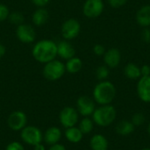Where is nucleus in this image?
<instances>
[{
	"label": "nucleus",
	"instance_id": "nucleus-36",
	"mask_svg": "<svg viewBox=\"0 0 150 150\" xmlns=\"http://www.w3.org/2000/svg\"><path fill=\"white\" fill-rule=\"evenodd\" d=\"M33 150H47V149H46L45 146H44V145L42 144V142H41V143H40V144H37V145L33 146Z\"/></svg>",
	"mask_w": 150,
	"mask_h": 150
},
{
	"label": "nucleus",
	"instance_id": "nucleus-21",
	"mask_svg": "<svg viewBox=\"0 0 150 150\" xmlns=\"http://www.w3.org/2000/svg\"><path fill=\"white\" fill-rule=\"evenodd\" d=\"M124 74L128 79L131 80H137V79L139 80L142 77L141 68L133 62H129L125 66Z\"/></svg>",
	"mask_w": 150,
	"mask_h": 150
},
{
	"label": "nucleus",
	"instance_id": "nucleus-27",
	"mask_svg": "<svg viewBox=\"0 0 150 150\" xmlns=\"http://www.w3.org/2000/svg\"><path fill=\"white\" fill-rule=\"evenodd\" d=\"M10 12L11 11L9 8L7 7V5L0 3V22H4L6 19H8Z\"/></svg>",
	"mask_w": 150,
	"mask_h": 150
},
{
	"label": "nucleus",
	"instance_id": "nucleus-6",
	"mask_svg": "<svg viewBox=\"0 0 150 150\" xmlns=\"http://www.w3.org/2000/svg\"><path fill=\"white\" fill-rule=\"evenodd\" d=\"M81 32V24L74 18L66 19L61 27V33L64 40H71L76 39Z\"/></svg>",
	"mask_w": 150,
	"mask_h": 150
},
{
	"label": "nucleus",
	"instance_id": "nucleus-5",
	"mask_svg": "<svg viewBox=\"0 0 150 150\" xmlns=\"http://www.w3.org/2000/svg\"><path fill=\"white\" fill-rule=\"evenodd\" d=\"M20 137L24 143L32 147L41 143L43 141V134L41 130L34 126H25L20 131Z\"/></svg>",
	"mask_w": 150,
	"mask_h": 150
},
{
	"label": "nucleus",
	"instance_id": "nucleus-33",
	"mask_svg": "<svg viewBox=\"0 0 150 150\" xmlns=\"http://www.w3.org/2000/svg\"><path fill=\"white\" fill-rule=\"evenodd\" d=\"M31 1L38 8L39 7H45L50 2V0H31Z\"/></svg>",
	"mask_w": 150,
	"mask_h": 150
},
{
	"label": "nucleus",
	"instance_id": "nucleus-28",
	"mask_svg": "<svg viewBox=\"0 0 150 150\" xmlns=\"http://www.w3.org/2000/svg\"><path fill=\"white\" fill-rule=\"evenodd\" d=\"M5 150H25V148L19 142H11L6 146Z\"/></svg>",
	"mask_w": 150,
	"mask_h": 150
},
{
	"label": "nucleus",
	"instance_id": "nucleus-13",
	"mask_svg": "<svg viewBox=\"0 0 150 150\" xmlns=\"http://www.w3.org/2000/svg\"><path fill=\"white\" fill-rule=\"evenodd\" d=\"M57 44V56L63 60H69L76 56V49L74 46L69 42V40H62Z\"/></svg>",
	"mask_w": 150,
	"mask_h": 150
},
{
	"label": "nucleus",
	"instance_id": "nucleus-17",
	"mask_svg": "<svg viewBox=\"0 0 150 150\" xmlns=\"http://www.w3.org/2000/svg\"><path fill=\"white\" fill-rule=\"evenodd\" d=\"M90 147L91 150H108L109 142L103 134H94L90 141Z\"/></svg>",
	"mask_w": 150,
	"mask_h": 150
},
{
	"label": "nucleus",
	"instance_id": "nucleus-32",
	"mask_svg": "<svg viewBox=\"0 0 150 150\" xmlns=\"http://www.w3.org/2000/svg\"><path fill=\"white\" fill-rule=\"evenodd\" d=\"M141 74L142 76H150V65L145 64L141 67Z\"/></svg>",
	"mask_w": 150,
	"mask_h": 150
},
{
	"label": "nucleus",
	"instance_id": "nucleus-1",
	"mask_svg": "<svg viewBox=\"0 0 150 150\" xmlns=\"http://www.w3.org/2000/svg\"><path fill=\"white\" fill-rule=\"evenodd\" d=\"M32 55L35 61L45 64L57 56V44L52 40H41L37 41L32 49Z\"/></svg>",
	"mask_w": 150,
	"mask_h": 150
},
{
	"label": "nucleus",
	"instance_id": "nucleus-9",
	"mask_svg": "<svg viewBox=\"0 0 150 150\" xmlns=\"http://www.w3.org/2000/svg\"><path fill=\"white\" fill-rule=\"evenodd\" d=\"M16 36L20 42L24 44H30L34 42L36 39V32L31 25L23 23L17 26Z\"/></svg>",
	"mask_w": 150,
	"mask_h": 150
},
{
	"label": "nucleus",
	"instance_id": "nucleus-14",
	"mask_svg": "<svg viewBox=\"0 0 150 150\" xmlns=\"http://www.w3.org/2000/svg\"><path fill=\"white\" fill-rule=\"evenodd\" d=\"M103 57H104L105 65H106L109 69L117 68L121 61L120 51L116 47H112L106 50Z\"/></svg>",
	"mask_w": 150,
	"mask_h": 150
},
{
	"label": "nucleus",
	"instance_id": "nucleus-16",
	"mask_svg": "<svg viewBox=\"0 0 150 150\" xmlns=\"http://www.w3.org/2000/svg\"><path fill=\"white\" fill-rule=\"evenodd\" d=\"M136 21L143 28L150 26V4L142 6L136 13Z\"/></svg>",
	"mask_w": 150,
	"mask_h": 150
},
{
	"label": "nucleus",
	"instance_id": "nucleus-3",
	"mask_svg": "<svg viewBox=\"0 0 150 150\" xmlns=\"http://www.w3.org/2000/svg\"><path fill=\"white\" fill-rule=\"evenodd\" d=\"M92 120L98 127H106L112 125L117 117V112L113 105H105L96 108L92 113Z\"/></svg>",
	"mask_w": 150,
	"mask_h": 150
},
{
	"label": "nucleus",
	"instance_id": "nucleus-12",
	"mask_svg": "<svg viewBox=\"0 0 150 150\" xmlns=\"http://www.w3.org/2000/svg\"><path fill=\"white\" fill-rule=\"evenodd\" d=\"M137 95L144 103H150V76H142L136 86Z\"/></svg>",
	"mask_w": 150,
	"mask_h": 150
},
{
	"label": "nucleus",
	"instance_id": "nucleus-26",
	"mask_svg": "<svg viewBox=\"0 0 150 150\" xmlns=\"http://www.w3.org/2000/svg\"><path fill=\"white\" fill-rule=\"evenodd\" d=\"M145 115L142 112H136L133 115L131 122L134 127H141L145 122Z\"/></svg>",
	"mask_w": 150,
	"mask_h": 150
},
{
	"label": "nucleus",
	"instance_id": "nucleus-18",
	"mask_svg": "<svg viewBox=\"0 0 150 150\" xmlns=\"http://www.w3.org/2000/svg\"><path fill=\"white\" fill-rule=\"evenodd\" d=\"M49 18V13L47 9L44 7L37 8L32 15V21L33 24L36 26H41L45 25Z\"/></svg>",
	"mask_w": 150,
	"mask_h": 150
},
{
	"label": "nucleus",
	"instance_id": "nucleus-35",
	"mask_svg": "<svg viewBox=\"0 0 150 150\" xmlns=\"http://www.w3.org/2000/svg\"><path fill=\"white\" fill-rule=\"evenodd\" d=\"M5 53H6V47L0 43V59H2L4 56Z\"/></svg>",
	"mask_w": 150,
	"mask_h": 150
},
{
	"label": "nucleus",
	"instance_id": "nucleus-8",
	"mask_svg": "<svg viewBox=\"0 0 150 150\" xmlns=\"http://www.w3.org/2000/svg\"><path fill=\"white\" fill-rule=\"evenodd\" d=\"M105 9L103 0H86L83 6V13L89 18L99 17Z\"/></svg>",
	"mask_w": 150,
	"mask_h": 150
},
{
	"label": "nucleus",
	"instance_id": "nucleus-11",
	"mask_svg": "<svg viewBox=\"0 0 150 150\" xmlns=\"http://www.w3.org/2000/svg\"><path fill=\"white\" fill-rule=\"evenodd\" d=\"M27 124V116L22 111H14L12 112L7 119L8 127L15 131H21Z\"/></svg>",
	"mask_w": 150,
	"mask_h": 150
},
{
	"label": "nucleus",
	"instance_id": "nucleus-22",
	"mask_svg": "<svg viewBox=\"0 0 150 150\" xmlns=\"http://www.w3.org/2000/svg\"><path fill=\"white\" fill-rule=\"evenodd\" d=\"M83 68V62L80 58L74 56L69 60H67L65 63V69L66 72L70 74H76L78 73Z\"/></svg>",
	"mask_w": 150,
	"mask_h": 150
},
{
	"label": "nucleus",
	"instance_id": "nucleus-23",
	"mask_svg": "<svg viewBox=\"0 0 150 150\" xmlns=\"http://www.w3.org/2000/svg\"><path fill=\"white\" fill-rule=\"evenodd\" d=\"M94 127V122L92 119L89 117H83L78 123V128L83 134H88L92 132Z\"/></svg>",
	"mask_w": 150,
	"mask_h": 150
},
{
	"label": "nucleus",
	"instance_id": "nucleus-29",
	"mask_svg": "<svg viewBox=\"0 0 150 150\" xmlns=\"http://www.w3.org/2000/svg\"><path fill=\"white\" fill-rule=\"evenodd\" d=\"M141 38H142V40L147 44L150 43V28L149 27H146V28H143V30L142 31V33H141Z\"/></svg>",
	"mask_w": 150,
	"mask_h": 150
},
{
	"label": "nucleus",
	"instance_id": "nucleus-38",
	"mask_svg": "<svg viewBox=\"0 0 150 150\" xmlns=\"http://www.w3.org/2000/svg\"><path fill=\"white\" fill-rule=\"evenodd\" d=\"M141 150H150V148H145V149H142Z\"/></svg>",
	"mask_w": 150,
	"mask_h": 150
},
{
	"label": "nucleus",
	"instance_id": "nucleus-15",
	"mask_svg": "<svg viewBox=\"0 0 150 150\" xmlns=\"http://www.w3.org/2000/svg\"><path fill=\"white\" fill-rule=\"evenodd\" d=\"M62 130L57 127H51L47 128L43 134V141L48 146L59 143L62 139Z\"/></svg>",
	"mask_w": 150,
	"mask_h": 150
},
{
	"label": "nucleus",
	"instance_id": "nucleus-20",
	"mask_svg": "<svg viewBox=\"0 0 150 150\" xmlns=\"http://www.w3.org/2000/svg\"><path fill=\"white\" fill-rule=\"evenodd\" d=\"M134 128H135V127L133 125V123L130 120H124L120 121L117 124L115 129H116V133L119 135L127 136V135H130L131 134L134 133Z\"/></svg>",
	"mask_w": 150,
	"mask_h": 150
},
{
	"label": "nucleus",
	"instance_id": "nucleus-2",
	"mask_svg": "<svg viewBox=\"0 0 150 150\" xmlns=\"http://www.w3.org/2000/svg\"><path fill=\"white\" fill-rule=\"evenodd\" d=\"M116 87L115 85L107 80L100 81L97 83L93 89L92 96L95 103L100 105H111L116 97Z\"/></svg>",
	"mask_w": 150,
	"mask_h": 150
},
{
	"label": "nucleus",
	"instance_id": "nucleus-34",
	"mask_svg": "<svg viewBox=\"0 0 150 150\" xmlns=\"http://www.w3.org/2000/svg\"><path fill=\"white\" fill-rule=\"evenodd\" d=\"M47 150H67V149H66V148H65L62 144L56 143V144H54V145L49 146V148H48Z\"/></svg>",
	"mask_w": 150,
	"mask_h": 150
},
{
	"label": "nucleus",
	"instance_id": "nucleus-7",
	"mask_svg": "<svg viewBox=\"0 0 150 150\" xmlns=\"http://www.w3.org/2000/svg\"><path fill=\"white\" fill-rule=\"evenodd\" d=\"M59 121L65 129L75 127L79 121V113L76 108L66 106L59 113Z\"/></svg>",
	"mask_w": 150,
	"mask_h": 150
},
{
	"label": "nucleus",
	"instance_id": "nucleus-25",
	"mask_svg": "<svg viewBox=\"0 0 150 150\" xmlns=\"http://www.w3.org/2000/svg\"><path fill=\"white\" fill-rule=\"evenodd\" d=\"M110 75V69L106 65H101L96 69V76L99 81H105Z\"/></svg>",
	"mask_w": 150,
	"mask_h": 150
},
{
	"label": "nucleus",
	"instance_id": "nucleus-24",
	"mask_svg": "<svg viewBox=\"0 0 150 150\" xmlns=\"http://www.w3.org/2000/svg\"><path fill=\"white\" fill-rule=\"evenodd\" d=\"M8 20L10 21L11 24L12 25H16L17 26L23 24L24 21H25V17L23 15L22 12L20 11H12V12H10L9 14V17H8Z\"/></svg>",
	"mask_w": 150,
	"mask_h": 150
},
{
	"label": "nucleus",
	"instance_id": "nucleus-19",
	"mask_svg": "<svg viewBox=\"0 0 150 150\" xmlns=\"http://www.w3.org/2000/svg\"><path fill=\"white\" fill-rule=\"evenodd\" d=\"M64 136L68 142L76 144L82 141V139L83 137V134L80 131L78 127L75 126L72 127L66 128L65 132H64Z\"/></svg>",
	"mask_w": 150,
	"mask_h": 150
},
{
	"label": "nucleus",
	"instance_id": "nucleus-4",
	"mask_svg": "<svg viewBox=\"0 0 150 150\" xmlns=\"http://www.w3.org/2000/svg\"><path fill=\"white\" fill-rule=\"evenodd\" d=\"M66 72L65 64L56 58L45 63L43 69H42V75L43 76L48 80V81H57L61 79Z\"/></svg>",
	"mask_w": 150,
	"mask_h": 150
},
{
	"label": "nucleus",
	"instance_id": "nucleus-31",
	"mask_svg": "<svg viewBox=\"0 0 150 150\" xmlns=\"http://www.w3.org/2000/svg\"><path fill=\"white\" fill-rule=\"evenodd\" d=\"M112 8H120L127 4L128 0H107Z\"/></svg>",
	"mask_w": 150,
	"mask_h": 150
},
{
	"label": "nucleus",
	"instance_id": "nucleus-10",
	"mask_svg": "<svg viewBox=\"0 0 150 150\" xmlns=\"http://www.w3.org/2000/svg\"><path fill=\"white\" fill-rule=\"evenodd\" d=\"M96 109L95 101L88 96H80L76 100V110L83 117L91 116Z\"/></svg>",
	"mask_w": 150,
	"mask_h": 150
},
{
	"label": "nucleus",
	"instance_id": "nucleus-37",
	"mask_svg": "<svg viewBox=\"0 0 150 150\" xmlns=\"http://www.w3.org/2000/svg\"><path fill=\"white\" fill-rule=\"evenodd\" d=\"M147 130H148V133H149V136H150V123H149V125H148Z\"/></svg>",
	"mask_w": 150,
	"mask_h": 150
},
{
	"label": "nucleus",
	"instance_id": "nucleus-30",
	"mask_svg": "<svg viewBox=\"0 0 150 150\" xmlns=\"http://www.w3.org/2000/svg\"><path fill=\"white\" fill-rule=\"evenodd\" d=\"M105 47L101 44H96L93 47V53L98 56H103L105 53Z\"/></svg>",
	"mask_w": 150,
	"mask_h": 150
}]
</instances>
